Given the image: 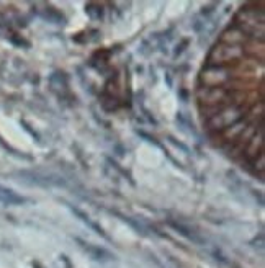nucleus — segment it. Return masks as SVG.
<instances>
[{
    "label": "nucleus",
    "instance_id": "1",
    "mask_svg": "<svg viewBox=\"0 0 265 268\" xmlns=\"http://www.w3.org/2000/svg\"><path fill=\"white\" fill-rule=\"evenodd\" d=\"M0 200L5 201V203H20L22 201V198H18L15 193H12L10 190L2 188V186H0Z\"/></svg>",
    "mask_w": 265,
    "mask_h": 268
}]
</instances>
